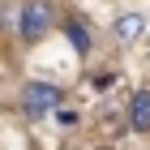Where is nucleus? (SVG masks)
<instances>
[{
    "mask_svg": "<svg viewBox=\"0 0 150 150\" xmlns=\"http://www.w3.org/2000/svg\"><path fill=\"white\" fill-rule=\"evenodd\" d=\"M56 30V4L52 0H22L17 13V39L22 43H39Z\"/></svg>",
    "mask_w": 150,
    "mask_h": 150,
    "instance_id": "f257e3e1",
    "label": "nucleus"
},
{
    "mask_svg": "<svg viewBox=\"0 0 150 150\" xmlns=\"http://www.w3.org/2000/svg\"><path fill=\"white\" fill-rule=\"evenodd\" d=\"M17 103H22V116L43 120V116H52L60 103H64V90H60V86H52V81H26Z\"/></svg>",
    "mask_w": 150,
    "mask_h": 150,
    "instance_id": "f03ea898",
    "label": "nucleus"
},
{
    "mask_svg": "<svg viewBox=\"0 0 150 150\" xmlns=\"http://www.w3.org/2000/svg\"><path fill=\"white\" fill-rule=\"evenodd\" d=\"M60 26H64V39H69V43H73V52H77V56H90V52H94V39H90V26L81 22L77 13H69V17H64V22H60Z\"/></svg>",
    "mask_w": 150,
    "mask_h": 150,
    "instance_id": "7ed1b4c3",
    "label": "nucleus"
},
{
    "mask_svg": "<svg viewBox=\"0 0 150 150\" xmlns=\"http://www.w3.org/2000/svg\"><path fill=\"white\" fill-rule=\"evenodd\" d=\"M129 129L133 133H150V90L146 86L129 94Z\"/></svg>",
    "mask_w": 150,
    "mask_h": 150,
    "instance_id": "20e7f679",
    "label": "nucleus"
},
{
    "mask_svg": "<svg viewBox=\"0 0 150 150\" xmlns=\"http://www.w3.org/2000/svg\"><path fill=\"white\" fill-rule=\"evenodd\" d=\"M142 30H146V17H142V13H120V17L112 22L116 43H137V39H142Z\"/></svg>",
    "mask_w": 150,
    "mask_h": 150,
    "instance_id": "39448f33",
    "label": "nucleus"
},
{
    "mask_svg": "<svg viewBox=\"0 0 150 150\" xmlns=\"http://www.w3.org/2000/svg\"><path fill=\"white\" fill-rule=\"evenodd\" d=\"M56 120H60V125H77V112H69V107H56Z\"/></svg>",
    "mask_w": 150,
    "mask_h": 150,
    "instance_id": "423d86ee",
    "label": "nucleus"
},
{
    "mask_svg": "<svg viewBox=\"0 0 150 150\" xmlns=\"http://www.w3.org/2000/svg\"><path fill=\"white\" fill-rule=\"evenodd\" d=\"M94 86H99V90H112V86H116V73H99V77H94Z\"/></svg>",
    "mask_w": 150,
    "mask_h": 150,
    "instance_id": "0eeeda50",
    "label": "nucleus"
}]
</instances>
